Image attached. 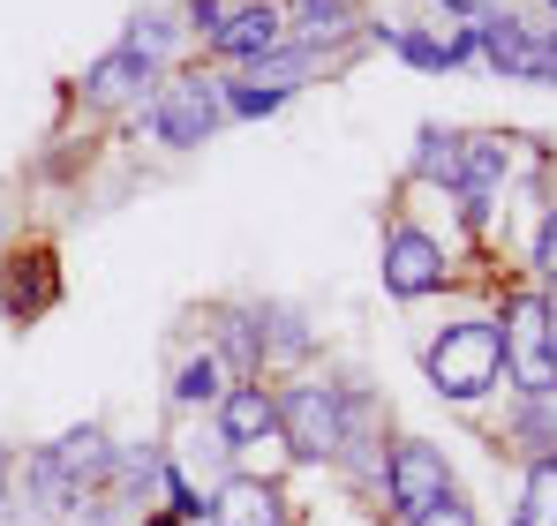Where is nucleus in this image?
Here are the masks:
<instances>
[{
  "label": "nucleus",
  "mask_w": 557,
  "mask_h": 526,
  "mask_svg": "<svg viewBox=\"0 0 557 526\" xmlns=\"http://www.w3.org/2000/svg\"><path fill=\"white\" fill-rule=\"evenodd\" d=\"M535 84H557V30L543 38V76H535Z\"/></svg>",
  "instance_id": "nucleus-26"
},
{
  "label": "nucleus",
  "mask_w": 557,
  "mask_h": 526,
  "mask_svg": "<svg viewBox=\"0 0 557 526\" xmlns=\"http://www.w3.org/2000/svg\"><path fill=\"white\" fill-rule=\"evenodd\" d=\"M106 474H113L106 429H69L61 443H46V451L23 466V504H30L38 519H61V512H76L84 497L106 489Z\"/></svg>",
  "instance_id": "nucleus-1"
},
{
  "label": "nucleus",
  "mask_w": 557,
  "mask_h": 526,
  "mask_svg": "<svg viewBox=\"0 0 557 526\" xmlns=\"http://www.w3.org/2000/svg\"><path fill=\"white\" fill-rule=\"evenodd\" d=\"M384 286H392L399 301L437 293V286H445V249H437L422 226H392V234H384Z\"/></svg>",
  "instance_id": "nucleus-7"
},
{
  "label": "nucleus",
  "mask_w": 557,
  "mask_h": 526,
  "mask_svg": "<svg viewBox=\"0 0 557 526\" xmlns=\"http://www.w3.org/2000/svg\"><path fill=\"white\" fill-rule=\"evenodd\" d=\"M219 23H226V0H196V8H188V30L219 38Z\"/></svg>",
  "instance_id": "nucleus-25"
},
{
  "label": "nucleus",
  "mask_w": 557,
  "mask_h": 526,
  "mask_svg": "<svg viewBox=\"0 0 557 526\" xmlns=\"http://www.w3.org/2000/svg\"><path fill=\"white\" fill-rule=\"evenodd\" d=\"M497 331H505V376L520 391H557V324L543 309V293H512Z\"/></svg>",
  "instance_id": "nucleus-4"
},
{
  "label": "nucleus",
  "mask_w": 557,
  "mask_h": 526,
  "mask_svg": "<svg viewBox=\"0 0 557 526\" xmlns=\"http://www.w3.org/2000/svg\"><path fill=\"white\" fill-rule=\"evenodd\" d=\"M174 399H182V406H211V399H226V361H219V353H196V361H182Z\"/></svg>",
  "instance_id": "nucleus-16"
},
{
  "label": "nucleus",
  "mask_w": 557,
  "mask_h": 526,
  "mask_svg": "<svg viewBox=\"0 0 557 526\" xmlns=\"http://www.w3.org/2000/svg\"><path fill=\"white\" fill-rule=\"evenodd\" d=\"M550 8H557V0H550Z\"/></svg>",
  "instance_id": "nucleus-30"
},
{
  "label": "nucleus",
  "mask_w": 557,
  "mask_h": 526,
  "mask_svg": "<svg viewBox=\"0 0 557 526\" xmlns=\"http://www.w3.org/2000/svg\"><path fill=\"white\" fill-rule=\"evenodd\" d=\"M211 526H286L278 481H226V489L211 497Z\"/></svg>",
  "instance_id": "nucleus-12"
},
{
  "label": "nucleus",
  "mask_w": 557,
  "mask_h": 526,
  "mask_svg": "<svg viewBox=\"0 0 557 526\" xmlns=\"http://www.w3.org/2000/svg\"><path fill=\"white\" fill-rule=\"evenodd\" d=\"M0 241H8V218H0Z\"/></svg>",
  "instance_id": "nucleus-29"
},
{
  "label": "nucleus",
  "mask_w": 557,
  "mask_h": 526,
  "mask_svg": "<svg viewBox=\"0 0 557 526\" xmlns=\"http://www.w3.org/2000/svg\"><path fill=\"white\" fill-rule=\"evenodd\" d=\"M219 437H226V451L278 437V399L264 384H226V399H219Z\"/></svg>",
  "instance_id": "nucleus-10"
},
{
  "label": "nucleus",
  "mask_w": 557,
  "mask_h": 526,
  "mask_svg": "<svg viewBox=\"0 0 557 526\" xmlns=\"http://www.w3.org/2000/svg\"><path fill=\"white\" fill-rule=\"evenodd\" d=\"M264 324H272V339H264V353H278V361L309 353V331H301V316H294V309H264Z\"/></svg>",
  "instance_id": "nucleus-22"
},
{
  "label": "nucleus",
  "mask_w": 557,
  "mask_h": 526,
  "mask_svg": "<svg viewBox=\"0 0 557 526\" xmlns=\"http://www.w3.org/2000/svg\"><path fill=\"white\" fill-rule=\"evenodd\" d=\"M512 437L528 443L535 459H550V451H557V391H528V406H520Z\"/></svg>",
  "instance_id": "nucleus-15"
},
{
  "label": "nucleus",
  "mask_w": 557,
  "mask_h": 526,
  "mask_svg": "<svg viewBox=\"0 0 557 526\" xmlns=\"http://www.w3.org/2000/svg\"><path fill=\"white\" fill-rule=\"evenodd\" d=\"M151 76H159V68H151L136 46H113L106 61L84 68V98H91V105H121V98H136V90L151 84Z\"/></svg>",
  "instance_id": "nucleus-13"
},
{
  "label": "nucleus",
  "mask_w": 557,
  "mask_h": 526,
  "mask_svg": "<svg viewBox=\"0 0 557 526\" xmlns=\"http://www.w3.org/2000/svg\"><path fill=\"white\" fill-rule=\"evenodd\" d=\"M535 271H543V278H557V211L543 218V234H535Z\"/></svg>",
  "instance_id": "nucleus-24"
},
{
  "label": "nucleus",
  "mask_w": 557,
  "mask_h": 526,
  "mask_svg": "<svg viewBox=\"0 0 557 526\" xmlns=\"http://www.w3.org/2000/svg\"><path fill=\"white\" fill-rule=\"evenodd\" d=\"M376 38H384L392 53H407L414 68H453V61H445V38H430V30H399V23H384Z\"/></svg>",
  "instance_id": "nucleus-20"
},
{
  "label": "nucleus",
  "mask_w": 557,
  "mask_h": 526,
  "mask_svg": "<svg viewBox=\"0 0 557 526\" xmlns=\"http://www.w3.org/2000/svg\"><path fill=\"white\" fill-rule=\"evenodd\" d=\"M430 384L445 399H482L497 376H505V331L497 324H453L437 347H430Z\"/></svg>",
  "instance_id": "nucleus-2"
},
{
  "label": "nucleus",
  "mask_w": 557,
  "mask_h": 526,
  "mask_svg": "<svg viewBox=\"0 0 557 526\" xmlns=\"http://www.w3.org/2000/svg\"><path fill=\"white\" fill-rule=\"evenodd\" d=\"M512 526H557V451H550V459H535V474H528V497H520Z\"/></svg>",
  "instance_id": "nucleus-17"
},
{
  "label": "nucleus",
  "mask_w": 557,
  "mask_h": 526,
  "mask_svg": "<svg viewBox=\"0 0 557 526\" xmlns=\"http://www.w3.org/2000/svg\"><path fill=\"white\" fill-rule=\"evenodd\" d=\"M543 309H550V324H557V278H550V293H543Z\"/></svg>",
  "instance_id": "nucleus-28"
},
{
  "label": "nucleus",
  "mask_w": 557,
  "mask_h": 526,
  "mask_svg": "<svg viewBox=\"0 0 557 526\" xmlns=\"http://www.w3.org/2000/svg\"><path fill=\"white\" fill-rule=\"evenodd\" d=\"M219 98H226V113H242V121H257V113L286 105V90H278V84H249V76H242V84H226Z\"/></svg>",
  "instance_id": "nucleus-21"
},
{
  "label": "nucleus",
  "mask_w": 557,
  "mask_h": 526,
  "mask_svg": "<svg viewBox=\"0 0 557 526\" xmlns=\"http://www.w3.org/2000/svg\"><path fill=\"white\" fill-rule=\"evenodd\" d=\"M286 46V15H278L272 0H249V8H226V23H219V38H211V53L219 61H264Z\"/></svg>",
  "instance_id": "nucleus-9"
},
{
  "label": "nucleus",
  "mask_w": 557,
  "mask_h": 526,
  "mask_svg": "<svg viewBox=\"0 0 557 526\" xmlns=\"http://www.w3.org/2000/svg\"><path fill=\"white\" fill-rule=\"evenodd\" d=\"M384 489H392V512L414 526L430 504L453 497V466H445V451H430V443H399V451L384 459Z\"/></svg>",
  "instance_id": "nucleus-6"
},
{
  "label": "nucleus",
  "mask_w": 557,
  "mask_h": 526,
  "mask_svg": "<svg viewBox=\"0 0 557 526\" xmlns=\"http://www.w3.org/2000/svg\"><path fill=\"white\" fill-rule=\"evenodd\" d=\"M219 121H226V98H219V84H203V76H182V84H166L159 98H151V136L174 143V151L211 143Z\"/></svg>",
  "instance_id": "nucleus-5"
},
{
  "label": "nucleus",
  "mask_w": 557,
  "mask_h": 526,
  "mask_svg": "<svg viewBox=\"0 0 557 526\" xmlns=\"http://www.w3.org/2000/svg\"><path fill=\"white\" fill-rule=\"evenodd\" d=\"M414 526H474V512H467L460 497H445V504H430V512H422Z\"/></svg>",
  "instance_id": "nucleus-23"
},
{
  "label": "nucleus",
  "mask_w": 557,
  "mask_h": 526,
  "mask_svg": "<svg viewBox=\"0 0 557 526\" xmlns=\"http://www.w3.org/2000/svg\"><path fill=\"white\" fill-rule=\"evenodd\" d=\"M8 474H15V466H8V451H0V504H8Z\"/></svg>",
  "instance_id": "nucleus-27"
},
{
  "label": "nucleus",
  "mask_w": 557,
  "mask_h": 526,
  "mask_svg": "<svg viewBox=\"0 0 557 526\" xmlns=\"http://www.w3.org/2000/svg\"><path fill=\"white\" fill-rule=\"evenodd\" d=\"M121 46H136V53L159 68V61L174 53V15H166V8H136V23H128V38H121Z\"/></svg>",
  "instance_id": "nucleus-18"
},
{
  "label": "nucleus",
  "mask_w": 557,
  "mask_h": 526,
  "mask_svg": "<svg viewBox=\"0 0 557 526\" xmlns=\"http://www.w3.org/2000/svg\"><path fill=\"white\" fill-rule=\"evenodd\" d=\"M474 53H482L497 76H520V84L543 76V38H535L520 15H482V23H474Z\"/></svg>",
  "instance_id": "nucleus-8"
},
{
  "label": "nucleus",
  "mask_w": 557,
  "mask_h": 526,
  "mask_svg": "<svg viewBox=\"0 0 557 526\" xmlns=\"http://www.w3.org/2000/svg\"><path fill=\"white\" fill-rule=\"evenodd\" d=\"M53 301H61V271H53V256H46V249L15 256V271L0 278V309H8L15 324H30V316H46Z\"/></svg>",
  "instance_id": "nucleus-11"
},
{
  "label": "nucleus",
  "mask_w": 557,
  "mask_h": 526,
  "mask_svg": "<svg viewBox=\"0 0 557 526\" xmlns=\"http://www.w3.org/2000/svg\"><path fill=\"white\" fill-rule=\"evenodd\" d=\"M278 437L294 459H339L347 451V391L339 384H294L278 391Z\"/></svg>",
  "instance_id": "nucleus-3"
},
{
  "label": "nucleus",
  "mask_w": 557,
  "mask_h": 526,
  "mask_svg": "<svg viewBox=\"0 0 557 526\" xmlns=\"http://www.w3.org/2000/svg\"><path fill=\"white\" fill-rule=\"evenodd\" d=\"M453 166H460V136H453V128H422L414 174H422V180H445V188H453Z\"/></svg>",
  "instance_id": "nucleus-19"
},
{
  "label": "nucleus",
  "mask_w": 557,
  "mask_h": 526,
  "mask_svg": "<svg viewBox=\"0 0 557 526\" xmlns=\"http://www.w3.org/2000/svg\"><path fill=\"white\" fill-rule=\"evenodd\" d=\"M278 15H286L309 46H324V38H347V30L362 23V0H286Z\"/></svg>",
  "instance_id": "nucleus-14"
}]
</instances>
